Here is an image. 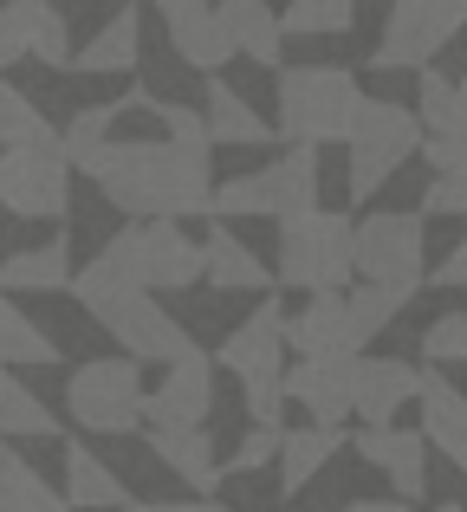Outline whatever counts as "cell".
Segmentation results:
<instances>
[{
	"label": "cell",
	"instance_id": "cell-35",
	"mask_svg": "<svg viewBox=\"0 0 467 512\" xmlns=\"http://www.w3.org/2000/svg\"><path fill=\"white\" fill-rule=\"evenodd\" d=\"M416 117L429 137H461V111H455V78H442L435 65L416 72Z\"/></svg>",
	"mask_w": 467,
	"mask_h": 512
},
{
	"label": "cell",
	"instance_id": "cell-23",
	"mask_svg": "<svg viewBox=\"0 0 467 512\" xmlns=\"http://www.w3.org/2000/svg\"><path fill=\"white\" fill-rule=\"evenodd\" d=\"M221 33H228L234 59L247 65H279V46H286V26H279V7L266 0H215Z\"/></svg>",
	"mask_w": 467,
	"mask_h": 512
},
{
	"label": "cell",
	"instance_id": "cell-37",
	"mask_svg": "<svg viewBox=\"0 0 467 512\" xmlns=\"http://www.w3.org/2000/svg\"><path fill=\"white\" fill-rule=\"evenodd\" d=\"M422 357L429 363H467V312H442L422 331Z\"/></svg>",
	"mask_w": 467,
	"mask_h": 512
},
{
	"label": "cell",
	"instance_id": "cell-47",
	"mask_svg": "<svg viewBox=\"0 0 467 512\" xmlns=\"http://www.w3.org/2000/svg\"><path fill=\"white\" fill-rule=\"evenodd\" d=\"M0 65H7V52H0Z\"/></svg>",
	"mask_w": 467,
	"mask_h": 512
},
{
	"label": "cell",
	"instance_id": "cell-8",
	"mask_svg": "<svg viewBox=\"0 0 467 512\" xmlns=\"http://www.w3.org/2000/svg\"><path fill=\"white\" fill-rule=\"evenodd\" d=\"M357 279L364 286H409L422 292L429 279V234H422V208L416 214H364L357 221Z\"/></svg>",
	"mask_w": 467,
	"mask_h": 512
},
{
	"label": "cell",
	"instance_id": "cell-25",
	"mask_svg": "<svg viewBox=\"0 0 467 512\" xmlns=\"http://www.w3.org/2000/svg\"><path fill=\"white\" fill-rule=\"evenodd\" d=\"M416 409H422V435H429V448H442L448 461L467 474V396L435 370V376H422Z\"/></svg>",
	"mask_w": 467,
	"mask_h": 512
},
{
	"label": "cell",
	"instance_id": "cell-16",
	"mask_svg": "<svg viewBox=\"0 0 467 512\" xmlns=\"http://www.w3.org/2000/svg\"><path fill=\"white\" fill-rule=\"evenodd\" d=\"M143 227V286L150 292H189L208 279V247L182 234V221H137Z\"/></svg>",
	"mask_w": 467,
	"mask_h": 512
},
{
	"label": "cell",
	"instance_id": "cell-15",
	"mask_svg": "<svg viewBox=\"0 0 467 512\" xmlns=\"http://www.w3.org/2000/svg\"><path fill=\"white\" fill-rule=\"evenodd\" d=\"M0 52H7V65H72V26L52 0H7L0 7Z\"/></svg>",
	"mask_w": 467,
	"mask_h": 512
},
{
	"label": "cell",
	"instance_id": "cell-29",
	"mask_svg": "<svg viewBox=\"0 0 467 512\" xmlns=\"http://www.w3.org/2000/svg\"><path fill=\"white\" fill-rule=\"evenodd\" d=\"M429 188H422V214H467V137H429Z\"/></svg>",
	"mask_w": 467,
	"mask_h": 512
},
{
	"label": "cell",
	"instance_id": "cell-18",
	"mask_svg": "<svg viewBox=\"0 0 467 512\" xmlns=\"http://www.w3.org/2000/svg\"><path fill=\"white\" fill-rule=\"evenodd\" d=\"M357 454H364L377 474H390L396 500H422V493H429V435H422V428H364V435H357Z\"/></svg>",
	"mask_w": 467,
	"mask_h": 512
},
{
	"label": "cell",
	"instance_id": "cell-40",
	"mask_svg": "<svg viewBox=\"0 0 467 512\" xmlns=\"http://www.w3.org/2000/svg\"><path fill=\"white\" fill-rule=\"evenodd\" d=\"M429 279H435V286H467V234H461V247H455V253H448V260H442V266H435V273H429Z\"/></svg>",
	"mask_w": 467,
	"mask_h": 512
},
{
	"label": "cell",
	"instance_id": "cell-22",
	"mask_svg": "<svg viewBox=\"0 0 467 512\" xmlns=\"http://www.w3.org/2000/svg\"><path fill=\"white\" fill-rule=\"evenodd\" d=\"M150 454L169 467L176 480H189L195 500H208V493L228 480V467H221L215 441H208V428H182V435H169V428H150Z\"/></svg>",
	"mask_w": 467,
	"mask_h": 512
},
{
	"label": "cell",
	"instance_id": "cell-7",
	"mask_svg": "<svg viewBox=\"0 0 467 512\" xmlns=\"http://www.w3.org/2000/svg\"><path fill=\"white\" fill-rule=\"evenodd\" d=\"M0 208L20 221H59L72 208V163H65V143L52 130L0 150Z\"/></svg>",
	"mask_w": 467,
	"mask_h": 512
},
{
	"label": "cell",
	"instance_id": "cell-17",
	"mask_svg": "<svg viewBox=\"0 0 467 512\" xmlns=\"http://www.w3.org/2000/svg\"><path fill=\"white\" fill-rule=\"evenodd\" d=\"M416 396H422V370H416V363H403V357H357L351 415L364 428H390Z\"/></svg>",
	"mask_w": 467,
	"mask_h": 512
},
{
	"label": "cell",
	"instance_id": "cell-43",
	"mask_svg": "<svg viewBox=\"0 0 467 512\" xmlns=\"http://www.w3.org/2000/svg\"><path fill=\"white\" fill-rule=\"evenodd\" d=\"M344 512H416L409 500H351Z\"/></svg>",
	"mask_w": 467,
	"mask_h": 512
},
{
	"label": "cell",
	"instance_id": "cell-38",
	"mask_svg": "<svg viewBox=\"0 0 467 512\" xmlns=\"http://www.w3.org/2000/svg\"><path fill=\"white\" fill-rule=\"evenodd\" d=\"M279 441H286V428H247V441L228 454V474H260V467H273L279 461Z\"/></svg>",
	"mask_w": 467,
	"mask_h": 512
},
{
	"label": "cell",
	"instance_id": "cell-14",
	"mask_svg": "<svg viewBox=\"0 0 467 512\" xmlns=\"http://www.w3.org/2000/svg\"><path fill=\"white\" fill-rule=\"evenodd\" d=\"M124 292H150V286H143V227L111 234V240H104V247L72 273V299L85 305V312H104V305L124 299Z\"/></svg>",
	"mask_w": 467,
	"mask_h": 512
},
{
	"label": "cell",
	"instance_id": "cell-21",
	"mask_svg": "<svg viewBox=\"0 0 467 512\" xmlns=\"http://www.w3.org/2000/svg\"><path fill=\"white\" fill-rule=\"evenodd\" d=\"M0 292L7 299H33V292H72V247L65 234L39 240V247H20L0 260Z\"/></svg>",
	"mask_w": 467,
	"mask_h": 512
},
{
	"label": "cell",
	"instance_id": "cell-26",
	"mask_svg": "<svg viewBox=\"0 0 467 512\" xmlns=\"http://www.w3.org/2000/svg\"><path fill=\"white\" fill-rule=\"evenodd\" d=\"M202 117H208V137H215V150H260V143H273L279 130L266 124L260 111H253L240 91H228L221 78H208L202 91Z\"/></svg>",
	"mask_w": 467,
	"mask_h": 512
},
{
	"label": "cell",
	"instance_id": "cell-9",
	"mask_svg": "<svg viewBox=\"0 0 467 512\" xmlns=\"http://www.w3.org/2000/svg\"><path fill=\"white\" fill-rule=\"evenodd\" d=\"M467 26V0H396L377 39V72H422Z\"/></svg>",
	"mask_w": 467,
	"mask_h": 512
},
{
	"label": "cell",
	"instance_id": "cell-32",
	"mask_svg": "<svg viewBox=\"0 0 467 512\" xmlns=\"http://www.w3.org/2000/svg\"><path fill=\"white\" fill-rule=\"evenodd\" d=\"M52 363H59V344L0 292V370H52Z\"/></svg>",
	"mask_w": 467,
	"mask_h": 512
},
{
	"label": "cell",
	"instance_id": "cell-42",
	"mask_svg": "<svg viewBox=\"0 0 467 512\" xmlns=\"http://www.w3.org/2000/svg\"><path fill=\"white\" fill-rule=\"evenodd\" d=\"M20 474H26V461L13 454V441H0V500H7V487H13Z\"/></svg>",
	"mask_w": 467,
	"mask_h": 512
},
{
	"label": "cell",
	"instance_id": "cell-30",
	"mask_svg": "<svg viewBox=\"0 0 467 512\" xmlns=\"http://www.w3.org/2000/svg\"><path fill=\"white\" fill-rule=\"evenodd\" d=\"M65 500H72V506L124 512V506H130V493H124V480L111 474V461H98L85 441H65Z\"/></svg>",
	"mask_w": 467,
	"mask_h": 512
},
{
	"label": "cell",
	"instance_id": "cell-20",
	"mask_svg": "<svg viewBox=\"0 0 467 512\" xmlns=\"http://www.w3.org/2000/svg\"><path fill=\"white\" fill-rule=\"evenodd\" d=\"M163 26H169V46H176V59H182V65H195V72L215 78L221 65L234 59L228 33H221L215 0H195V7H169V13H163Z\"/></svg>",
	"mask_w": 467,
	"mask_h": 512
},
{
	"label": "cell",
	"instance_id": "cell-19",
	"mask_svg": "<svg viewBox=\"0 0 467 512\" xmlns=\"http://www.w3.org/2000/svg\"><path fill=\"white\" fill-rule=\"evenodd\" d=\"M286 344L299 357H357V331H351V305L344 292H318L305 299V312L286 318Z\"/></svg>",
	"mask_w": 467,
	"mask_h": 512
},
{
	"label": "cell",
	"instance_id": "cell-4",
	"mask_svg": "<svg viewBox=\"0 0 467 512\" xmlns=\"http://www.w3.org/2000/svg\"><path fill=\"white\" fill-rule=\"evenodd\" d=\"M318 208V150H299L286 143L279 163H266L260 175H234V182H215V221H247V214H266V221H292V214Z\"/></svg>",
	"mask_w": 467,
	"mask_h": 512
},
{
	"label": "cell",
	"instance_id": "cell-31",
	"mask_svg": "<svg viewBox=\"0 0 467 512\" xmlns=\"http://www.w3.org/2000/svg\"><path fill=\"white\" fill-rule=\"evenodd\" d=\"M59 415L46 409V396L26 389V376L0 370V441H59Z\"/></svg>",
	"mask_w": 467,
	"mask_h": 512
},
{
	"label": "cell",
	"instance_id": "cell-33",
	"mask_svg": "<svg viewBox=\"0 0 467 512\" xmlns=\"http://www.w3.org/2000/svg\"><path fill=\"white\" fill-rule=\"evenodd\" d=\"M416 299L409 286H351L344 292V305H351V331H357V350H364L377 331H390L396 325V312Z\"/></svg>",
	"mask_w": 467,
	"mask_h": 512
},
{
	"label": "cell",
	"instance_id": "cell-12",
	"mask_svg": "<svg viewBox=\"0 0 467 512\" xmlns=\"http://www.w3.org/2000/svg\"><path fill=\"white\" fill-rule=\"evenodd\" d=\"M215 363L240 376V389H247V383H266V376H286V312H279V299H260V305H253L228 338H221Z\"/></svg>",
	"mask_w": 467,
	"mask_h": 512
},
{
	"label": "cell",
	"instance_id": "cell-39",
	"mask_svg": "<svg viewBox=\"0 0 467 512\" xmlns=\"http://www.w3.org/2000/svg\"><path fill=\"white\" fill-rule=\"evenodd\" d=\"M0 512H72V500H65V493H52L46 480H39L33 467H26V474L7 487V500H0Z\"/></svg>",
	"mask_w": 467,
	"mask_h": 512
},
{
	"label": "cell",
	"instance_id": "cell-41",
	"mask_svg": "<svg viewBox=\"0 0 467 512\" xmlns=\"http://www.w3.org/2000/svg\"><path fill=\"white\" fill-rule=\"evenodd\" d=\"M124 512H221V506H208V500H130Z\"/></svg>",
	"mask_w": 467,
	"mask_h": 512
},
{
	"label": "cell",
	"instance_id": "cell-34",
	"mask_svg": "<svg viewBox=\"0 0 467 512\" xmlns=\"http://www.w3.org/2000/svg\"><path fill=\"white\" fill-rule=\"evenodd\" d=\"M357 0H286L279 7V26L292 39H325V33H351Z\"/></svg>",
	"mask_w": 467,
	"mask_h": 512
},
{
	"label": "cell",
	"instance_id": "cell-2",
	"mask_svg": "<svg viewBox=\"0 0 467 512\" xmlns=\"http://www.w3.org/2000/svg\"><path fill=\"white\" fill-rule=\"evenodd\" d=\"M273 279L292 292H344L357 279V227L338 208H312L279 221V253H273Z\"/></svg>",
	"mask_w": 467,
	"mask_h": 512
},
{
	"label": "cell",
	"instance_id": "cell-5",
	"mask_svg": "<svg viewBox=\"0 0 467 512\" xmlns=\"http://www.w3.org/2000/svg\"><path fill=\"white\" fill-rule=\"evenodd\" d=\"M422 143H429V130H422V117L409 111V104L364 98L357 104L351 137H344V150H351V195L370 201L409 156H422Z\"/></svg>",
	"mask_w": 467,
	"mask_h": 512
},
{
	"label": "cell",
	"instance_id": "cell-27",
	"mask_svg": "<svg viewBox=\"0 0 467 512\" xmlns=\"http://www.w3.org/2000/svg\"><path fill=\"white\" fill-rule=\"evenodd\" d=\"M344 448L338 428H286V441H279V500H299L305 487H312L318 474H325V461Z\"/></svg>",
	"mask_w": 467,
	"mask_h": 512
},
{
	"label": "cell",
	"instance_id": "cell-10",
	"mask_svg": "<svg viewBox=\"0 0 467 512\" xmlns=\"http://www.w3.org/2000/svg\"><path fill=\"white\" fill-rule=\"evenodd\" d=\"M98 325L111 331L137 363H182V357H195V338L182 331V318H169L163 305H156V292H124V299H111L98 312Z\"/></svg>",
	"mask_w": 467,
	"mask_h": 512
},
{
	"label": "cell",
	"instance_id": "cell-3",
	"mask_svg": "<svg viewBox=\"0 0 467 512\" xmlns=\"http://www.w3.org/2000/svg\"><path fill=\"white\" fill-rule=\"evenodd\" d=\"M273 104H279V137L299 150H318V143L351 137L364 91L344 65H286L273 85Z\"/></svg>",
	"mask_w": 467,
	"mask_h": 512
},
{
	"label": "cell",
	"instance_id": "cell-24",
	"mask_svg": "<svg viewBox=\"0 0 467 512\" xmlns=\"http://www.w3.org/2000/svg\"><path fill=\"white\" fill-rule=\"evenodd\" d=\"M208 286H221V292H260V299H273V266H260V253L247 247V240H234V227L228 221H215L208 227Z\"/></svg>",
	"mask_w": 467,
	"mask_h": 512
},
{
	"label": "cell",
	"instance_id": "cell-45",
	"mask_svg": "<svg viewBox=\"0 0 467 512\" xmlns=\"http://www.w3.org/2000/svg\"><path fill=\"white\" fill-rule=\"evenodd\" d=\"M150 7H156V13H169V7H195V0H150Z\"/></svg>",
	"mask_w": 467,
	"mask_h": 512
},
{
	"label": "cell",
	"instance_id": "cell-46",
	"mask_svg": "<svg viewBox=\"0 0 467 512\" xmlns=\"http://www.w3.org/2000/svg\"><path fill=\"white\" fill-rule=\"evenodd\" d=\"M435 512H461V506H455V500H442V506H435Z\"/></svg>",
	"mask_w": 467,
	"mask_h": 512
},
{
	"label": "cell",
	"instance_id": "cell-1",
	"mask_svg": "<svg viewBox=\"0 0 467 512\" xmlns=\"http://www.w3.org/2000/svg\"><path fill=\"white\" fill-rule=\"evenodd\" d=\"M150 130H124V111L111 104H85L72 124L59 130L65 163L104 188L117 214L137 221H189V214L215 208V137L208 117L189 104H169L150 91L143 104Z\"/></svg>",
	"mask_w": 467,
	"mask_h": 512
},
{
	"label": "cell",
	"instance_id": "cell-28",
	"mask_svg": "<svg viewBox=\"0 0 467 512\" xmlns=\"http://www.w3.org/2000/svg\"><path fill=\"white\" fill-rule=\"evenodd\" d=\"M137 52H143V13L137 7H117L111 20L98 26V33L85 39V46H78V72H130V65H137Z\"/></svg>",
	"mask_w": 467,
	"mask_h": 512
},
{
	"label": "cell",
	"instance_id": "cell-11",
	"mask_svg": "<svg viewBox=\"0 0 467 512\" xmlns=\"http://www.w3.org/2000/svg\"><path fill=\"white\" fill-rule=\"evenodd\" d=\"M208 415H215V363H208L202 350L169 363V376L143 396V428L182 435V428H208Z\"/></svg>",
	"mask_w": 467,
	"mask_h": 512
},
{
	"label": "cell",
	"instance_id": "cell-6",
	"mask_svg": "<svg viewBox=\"0 0 467 512\" xmlns=\"http://www.w3.org/2000/svg\"><path fill=\"white\" fill-rule=\"evenodd\" d=\"M143 370L137 357H91L65 376V415L85 435H130L143 428Z\"/></svg>",
	"mask_w": 467,
	"mask_h": 512
},
{
	"label": "cell",
	"instance_id": "cell-13",
	"mask_svg": "<svg viewBox=\"0 0 467 512\" xmlns=\"http://www.w3.org/2000/svg\"><path fill=\"white\" fill-rule=\"evenodd\" d=\"M351 396H357V357H299L286 370V402H299L312 415V428H338L344 435Z\"/></svg>",
	"mask_w": 467,
	"mask_h": 512
},
{
	"label": "cell",
	"instance_id": "cell-44",
	"mask_svg": "<svg viewBox=\"0 0 467 512\" xmlns=\"http://www.w3.org/2000/svg\"><path fill=\"white\" fill-rule=\"evenodd\" d=\"M455 111H461V137H467V78H455Z\"/></svg>",
	"mask_w": 467,
	"mask_h": 512
},
{
	"label": "cell",
	"instance_id": "cell-36",
	"mask_svg": "<svg viewBox=\"0 0 467 512\" xmlns=\"http://www.w3.org/2000/svg\"><path fill=\"white\" fill-rule=\"evenodd\" d=\"M33 137H46V117L33 111V98H26L20 85H7V78H0V150L33 143Z\"/></svg>",
	"mask_w": 467,
	"mask_h": 512
}]
</instances>
